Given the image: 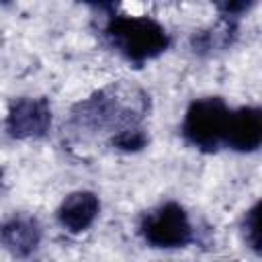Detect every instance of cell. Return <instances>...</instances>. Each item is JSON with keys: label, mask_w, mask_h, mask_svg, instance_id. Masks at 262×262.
<instances>
[{"label": "cell", "mask_w": 262, "mask_h": 262, "mask_svg": "<svg viewBox=\"0 0 262 262\" xmlns=\"http://www.w3.org/2000/svg\"><path fill=\"white\" fill-rule=\"evenodd\" d=\"M106 35L113 47L135 63L158 57L170 43L166 29L147 16H111Z\"/></svg>", "instance_id": "obj_1"}, {"label": "cell", "mask_w": 262, "mask_h": 262, "mask_svg": "<svg viewBox=\"0 0 262 262\" xmlns=\"http://www.w3.org/2000/svg\"><path fill=\"white\" fill-rule=\"evenodd\" d=\"M229 108L217 96L194 100L184 117V137L203 151H215L223 141Z\"/></svg>", "instance_id": "obj_2"}, {"label": "cell", "mask_w": 262, "mask_h": 262, "mask_svg": "<svg viewBox=\"0 0 262 262\" xmlns=\"http://www.w3.org/2000/svg\"><path fill=\"white\" fill-rule=\"evenodd\" d=\"M143 237L158 248H178L192 239V227L184 209L176 203H166L151 211L141 225Z\"/></svg>", "instance_id": "obj_3"}, {"label": "cell", "mask_w": 262, "mask_h": 262, "mask_svg": "<svg viewBox=\"0 0 262 262\" xmlns=\"http://www.w3.org/2000/svg\"><path fill=\"white\" fill-rule=\"evenodd\" d=\"M51 125V108L45 98H18L12 102L8 117H6V129L16 139H29V137H41Z\"/></svg>", "instance_id": "obj_4"}, {"label": "cell", "mask_w": 262, "mask_h": 262, "mask_svg": "<svg viewBox=\"0 0 262 262\" xmlns=\"http://www.w3.org/2000/svg\"><path fill=\"white\" fill-rule=\"evenodd\" d=\"M223 141L237 151H254L262 143V113L254 106H244L229 113Z\"/></svg>", "instance_id": "obj_5"}, {"label": "cell", "mask_w": 262, "mask_h": 262, "mask_svg": "<svg viewBox=\"0 0 262 262\" xmlns=\"http://www.w3.org/2000/svg\"><path fill=\"white\" fill-rule=\"evenodd\" d=\"M98 207H100L98 196L94 192H88V190L72 192L70 196H66V201L59 207V221L72 233L84 231L96 219Z\"/></svg>", "instance_id": "obj_6"}, {"label": "cell", "mask_w": 262, "mask_h": 262, "mask_svg": "<svg viewBox=\"0 0 262 262\" xmlns=\"http://www.w3.org/2000/svg\"><path fill=\"white\" fill-rule=\"evenodd\" d=\"M41 239V229L31 217H14L0 227V242L14 256H29Z\"/></svg>", "instance_id": "obj_7"}, {"label": "cell", "mask_w": 262, "mask_h": 262, "mask_svg": "<svg viewBox=\"0 0 262 262\" xmlns=\"http://www.w3.org/2000/svg\"><path fill=\"white\" fill-rule=\"evenodd\" d=\"M113 143H115L119 149L137 151V149H141V147L147 143V137H145V133L139 131V129H125V131H121L119 135L113 137Z\"/></svg>", "instance_id": "obj_8"}, {"label": "cell", "mask_w": 262, "mask_h": 262, "mask_svg": "<svg viewBox=\"0 0 262 262\" xmlns=\"http://www.w3.org/2000/svg\"><path fill=\"white\" fill-rule=\"evenodd\" d=\"M244 227H246V239L250 242L254 252H260V203H256L246 213Z\"/></svg>", "instance_id": "obj_9"}, {"label": "cell", "mask_w": 262, "mask_h": 262, "mask_svg": "<svg viewBox=\"0 0 262 262\" xmlns=\"http://www.w3.org/2000/svg\"><path fill=\"white\" fill-rule=\"evenodd\" d=\"M252 6V2H225V4H219V10L223 12V16L227 18V16H231V18H235L239 12H244V10H248Z\"/></svg>", "instance_id": "obj_10"}]
</instances>
